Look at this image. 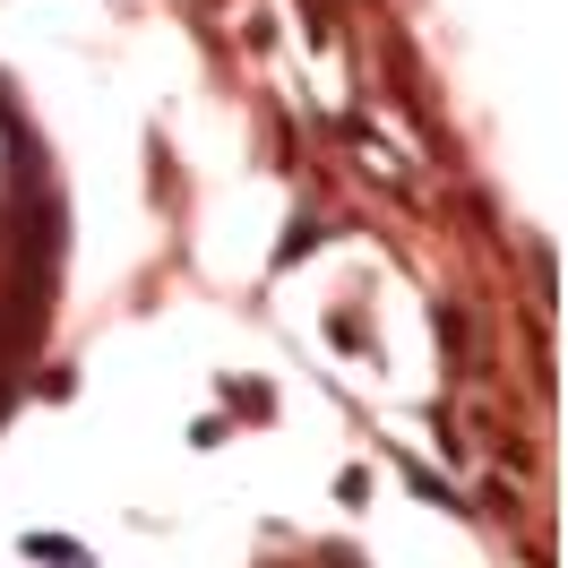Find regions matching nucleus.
Listing matches in <instances>:
<instances>
[{
    "label": "nucleus",
    "mask_w": 568,
    "mask_h": 568,
    "mask_svg": "<svg viewBox=\"0 0 568 568\" xmlns=\"http://www.w3.org/2000/svg\"><path fill=\"white\" fill-rule=\"evenodd\" d=\"M302 250H320V224H311V215H293V224H284V242H276V267H293Z\"/></svg>",
    "instance_id": "7ed1b4c3"
},
{
    "label": "nucleus",
    "mask_w": 568,
    "mask_h": 568,
    "mask_svg": "<svg viewBox=\"0 0 568 568\" xmlns=\"http://www.w3.org/2000/svg\"><path fill=\"white\" fill-rule=\"evenodd\" d=\"M27 560H43V568H87V551L61 542V534H27Z\"/></svg>",
    "instance_id": "f03ea898"
},
{
    "label": "nucleus",
    "mask_w": 568,
    "mask_h": 568,
    "mask_svg": "<svg viewBox=\"0 0 568 568\" xmlns=\"http://www.w3.org/2000/svg\"><path fill=\"white\" fill-rule=\"evenodd\" d=\"M320 568H362V560H354V551H320Z\"/></svg>",
    "instance_id": "20e7f679"
},
{
    "label": "nucleus",
    "mask_w": 568,
    "mask_h": 568,
    "mask_svg": "<svg viewBox=\"0 0 568 568\" xmlns=\"http://www.w3.org/2000/svg\"><path fill=\"white\" fill-rule=\"evenodd\" d=\"M0 130H9V87H0Z\"/></svg>",
    "instance_id": "39448f33"
},
{
    "label": "nucleus",
    "mask_w": 568,
    "mask_h": 568,
    "mask_svg": "<svg viewBox=\"0 0 568 568\" xmlns=\"http://www.w3.org/2000/svg\"><path fill=\"white\" fill-rule=\"evenodd\" d=\"M43 336V284H9L0 293V362H18Z\"/></svg>",
    "instance_id": "f257e3e1"
}]
</instances>
